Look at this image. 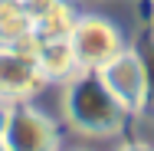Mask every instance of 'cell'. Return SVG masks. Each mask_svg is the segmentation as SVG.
Segmentation results:
<instances>
[{"label": "cell", "mask_w": 154, "mask_h": 151, "mask_svg": "<svg viewBox=\"0 0 154 151\" xmlns=\"http://www.w3.org/2000/svg\"><path fill=\"white\" fill-rule=\"evenodd\" d=\"M62 115L72 131L89 138H112L128 121L125 105L108 92L95 69H79L69 82H62Z\"/></svg>", "instance_id": "1"}, {"label": "cell", "mask_w": 154, "mask_h": 151, "mask_svg": "<svg viewBox=\"0 0 154 151\" xmlns=\"http://www.w3.org/2000/svg\"><path fill=\"white\" fill-rule=\"evenodd\" d=\"M3 151H59V125L33 102H13L0 135Z\"/></svg>", "instance_id": "2"}, {"label": "cell", "mask_w": 154, "mask_h": 151, "mask_svg": "<svg viewBox=\"0 0 154 151\" xmlns=\"http://www.w3.org/2000/svg\"><path fill=\"white\" fill-rule=\"evenodd\" d=\"M69 43L75 49L79 69H102L112 56H118L125 49V36L122 30L98 13H79L75 27L69 33Z\"/></svg>", "instance_id": "3"}, {"label": "cell", "mask_w": 154, "mask_h": 151, "mask_svg": "<svg viewBox=\"0 0 154 151\" xmlns=\"http://www.w3.org/2000/svg\"><path fill=\"white\" fill-rule=\"evenodd\" d=\"M102 76V82L108 86V92L125 105L128 115H138L148 109V86H144V69L141 59L134 53V46H125L118 56L105 62L102 69H95Z\"/></svg>", "instance_id": "4"}, {"label": "cell", "mask_w": 154, "mask_h": 151, "mask_svg": "<svg viewBox=\"0 0 154 151\" xmlns=\"http://www.w3.org/2000/svg\"><path fill=\"white\" fill-rule=\"evenodd\" d=\"M46 76L39 72L36 59L10 49L0 43V99L7 102H33L46 89Z\"/></svg>", "instance_id": "5"}, {"label": "cell", "mask_w": 154, "mask_h": 151, "mask_svg": "<svg viewBox=\"0 0 154 151\" xmlns=\"http://www.w3.org/2000/svg\"><path fill=\"white\" fill-rule=\"evenodd\" d=\"M36 66L46 76V82H69L79 72V59H75V49L69 39H43Z\"/></svg>", "instance_id": "6"}, {"label": "cell", "mask_w": 154, "mask_h": 151, "mask_svg": "<svg viewBox=\"0 0 154 151\" xmlns=\"http://www.w3.org/2000/svg\"><path fill=\"white\" fill-rule=\"evenodd\" d=\"M75 20H79V13H75L72 0H53L46 10H39L33 17V30L39 33V39H69Z\"/></svg>", "instance_id": "7"}, {"label": "cell", "mask_w": 154, "mask_h": 151, "mask_svg": "<svg viewBox=\"0 0 154 151\" xmlns=\"http://www.w3.org/2000/svg\"><path fill=\"white\" fill-rule=\"evenodd\" d=\"M33 30V20L23 0H0V43H13Z\"/></svg>", "instance_id": "8"}, {"label": "cell", "mask_w": 154, "mask_h": 151, "mask_svg": "<svg viewBox=\"0 0 154 151\" xmlns=\"http://www.w3.org/2000/svg\"><path fill=\"white\" fill-rule=\"evenodd\" d=\"M134 53L144 69V86H148V109H154V30L134 43Z\"/></svg>", "instance_id": "9"}, {"label": "cell", "mask_w": 154, "mask_h": 151, "mask_svg": "<svg viewBox=\"0 0 154 151\" xmlns=\"http://www.w3.org/2000/svg\"><path fill=\"white\" fill-rule=\"evenodd\" d=\"M10 109H13V102L0 99V135H3V128H7V118H10Z\"/></svg>", "instance_id": "10"}, {"label": "cell", "mask_w": 154, "mask_h": 151, "mask_svg": "<svg viewBox=\"0 0 154 151\" xmlns=\"http://www.w3.org/2000/svg\"><path fill=\"white\" fill-rule=\"evenodd\" d=\"M118 151H154L151 145H144V141H128V145H122Z\"/></svg>", "instance_id": "11"}, {"label": "cell", "mask_w": 154, "mask_h": 151, "mask_svg": "<svg viewBox=\"0 0 154 151\" xmlns=\"http://www.w3.org/2000/svg\"><path fill=\"white\" fill-rule=\"evenodd\" d=\"M151 7H154V0H151Z\"/></svg>", "instance_id": "12"}, {"label": "cell", "mask_w": 154, "mask_h": 151, "mask_svg": "<svg viewBox=\"0 0 154 151\" xmlns=\"http://www.w3.org/2000/svg\"><path fill=\"white\" fill-rule=\"evenodd\" d=\"M0 151H3V148H0Z\"/></svg>", "instance_id": "13"}]
</instances>
